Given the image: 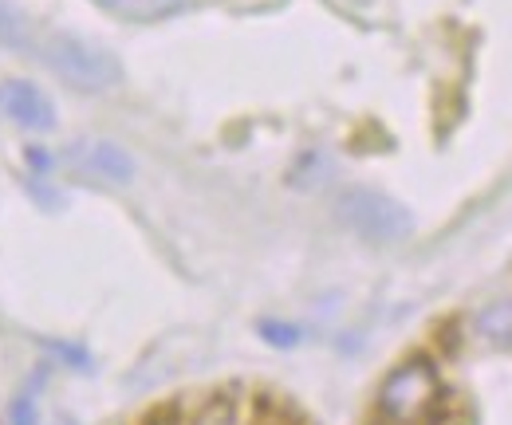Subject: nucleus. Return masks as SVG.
<instances>
[{
  "label": "nucleus",
  "mask_w": 512,
  "mask_h": 425,
  "mask_svg": "<svg viewBox=\"0 0 512 425\" xmlns=\"http://www.w3.org/2000/svg\"><path fill=\"white\" fill-rule=\"evenodd\" d=\"M36 52L56 79H64L67 87L87 91V95L111 91L123 79V63L115 60L107 48H99L83 36H71V32H44Z\"/></svg>",
  "instance_id": "obj_1"
},
{
  "label": "nucleus",
  "mask_w": 512,
  "mask_h": 425,
  "mask_svg": "<svg viewBox=\"0 0 512 425\" xmlns=\"http://www.w3.org/2000/svg\"><path fill=\"white\" fill-rule=\"evenodd\" d=\"M335 217L363 241L371 244H394L402 237H410L414 221L406 213V205H398L394 197H386L379 189L367 185H351L335 197Z\"/></svg>",
  "instance_id": "obj_2"
},
{
  "label": "nucleus",
  "mask_w": 512,
  "mask_h": 425,
  "mask_svg": "<svg viewBox=\"0 0 512 425\" xmlns=\"http://www.w3.org/2000/svg\"><path fill=\"white\" fill-rule=\"evenodd\" d=\"M438 374L426 359H410L402 363L379 390V410H383L390 422L406 425V422H422L438 402Z\"/></svg>",
  "instance_id": "obj_3"
},
{
  "label": "nucleus",
  "mask_w": 512,
  "mask_h": 425,
  "mask_svg": "<svg viewBox=\"0 0 512 425\" xmlns=\"http://www.w3.org/2000/svg\"><path fill=\"white\" fill-rule=\"evenodd\" d=\"M64 162L87 182L130 185L134 182V158L111 138H75L64 150Z\"/></svg>",
  "instance_id": "obj_4"
},
{
  "label": "nucleus",
  "mask_w": 512,
  "mask_h": 425,
  "mask_svg": "<svg viewBox=\"0 0 512 425\" xmlns=\"http://www.w3.org/2000/svg\"><path fill=\"white\" fill-rule=\"evenodd\" d=\"M0 115L24 130H52L56 126V103L44 87L32 79H4L0 83Z\"/></svg>",
  "instance_id": "obj_5"
},
{
  "label": "nucleus",
  "mask_w": 512,
  "mask_h": 425,
  "mask_svg": "<svg viewBox=\"0 0 512 425\" xmlns=\"http://www.w3.org/2000/svg\"><path fill=\"white\" fill-rule=\"evenodd\" d=\"M36 28L24 16V8H16L12 0H0V48L12 52H36Z\"/></svg>",
  "instance_id": "obj_6"
},
{
  "label": "nucleus",
  "mask_w": 512,
  "mask_h": 425,
  "mask_svg": "<svg viewBox=\"0 0 512 425\" xmlns=\"http://www.w3.org/2000/svg\"><path fill=\"white\" fill-rule=\"evenodd\" d=\"M477 331L485 339H512V304H493L481 311Z\"/></svg>",
  "instance_id": "obj_7"
},
{
  "label": "nucleus",
  "mask_w": 512,
  "mask_h": 425,
  "mask_svg": "<svg viewBox=\"0 0 512 425\" xmlns=\"http://www.w3.org/2000/svg\"><path fill=\"white\" fill-rule=\"evenodd\" d=\"M36 422V402L24 394V398H16V406H12V425H32Z\"/></svg>",
  "instance_id": "obj_8"
}]
</instances>
